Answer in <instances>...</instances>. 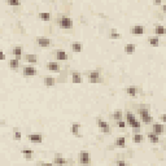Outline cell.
I'll return each mask as SVG.
<instances>
[{
    "label": "cell",
    "mask_w": 166,
    "mask_h": 166,
    "mask_svg": "<svg viewBox=\"0 0 166 166\" xmlns=\"http://www.w3.org/2000/svg\"><path fill=\"white\" fill-rule=\"evenodd\" d=\"M153 5H161V2H158V0L157 2H153Z\"/></svg>",
    "instance_id": "ab89813d"
},
{
    "label": "cell",
    "mask_w": 166,
    "mask_h": 166,
    "mask_svg": "<svg viewBox=\"0 0 166 166\" xmlns=\"http://www.w3.org/2000/svg\"><path fill=\"white\" fill-rule=\"evenodd\" d=\"M144 139V136H143L140 132H134V135H132V141L135 143V144H140Z\"/></svg>",
    "instance_id": "4316f807"
},
{
    "label": "cell",
    "mask_w": 166,
    "mask_h": 166,
    "mask_svg": "<svg viewBox=\"0 0 166 166\" xmlns=\"http://www.w3.org/2000/svg\"><path fill=\"white\" fill-rule=\"evenodd\" d=\"M21 153L24 154L26 160H32V157H34V151L32 149H22Z\"/></svg>",
    "instance_id": "83f0119b"
},
{
    "label": "cell",
    "mask_w": 166,
    "mask_h": 166,
    "mask_svg": "<svg viewBox=\"0 0 166 166\" xmlns=\"http://www.w3.org/2000/svg\"><path fill=\"white\" fill-rule=\"evenodd\" d=\"M115 166H129V164L123 161V160H119V161H117V164H115Z\"/></svg>",
    "instance_id": "d590c367"
},
{
    "label": "cell",
    "mask_w": 166,
    "mask_h": 166,
    "mask_svg": "<svg viewBox=\"0 0 166 166\" xmlns=\"http://www.w3.org/2000/svg\"><path fill=\"white\" fill-rule=\"evenodd\" d=\"M138 114H139V117H140L143 123H145V125L152 123L153 117L151 115V113H149V110L147 108H140L139 110H138Z\"/></svg>",
    "instance_id": "7a4b0ae2"
},
{
    "label": "cell",
    "mask_w": 166,
    "mask_h": 166,
    "mask_svg": "<svg viewBox=\"0 0 166 166\" xmlns=\"http://www.w3.org/2000/svg\"><path fill=\"white\" fill-rule=\"evenodd\" d=\"M117 126L119 127V129H125V127L127 126V122H125L123 119H122V121H118V122H117Z\"/></svg>",
    "instance_id": "d6a6232c"
},
{
    "label": "cell",
    "mask_w": 166,
    "mask_h": 166,
    "mask_svg": "<svg viewBox=\"0 0 166 166\" xmlns=\"http://www.w3.org/2000/svg\"><path fill=\"white\" fill-rule=\"evenodd\" d=\"M56 60L57 61H66L68 60V53L64 49H57L56 51Z\"/></svg>",
    "instance_id": "e0dca14e"
},
{
    "label": "cell",
    "mask_w": 166,
    "mask_h": 166,
    "mask_svg": "<svg viewBox=\"0 0 166 166\" xmlns=\"http://www.w3.org/2000/svg\"><path fill=\"white\" fill-rule=\"evenodd\" d=\"M79 130H81V123L79 122H73L70 126V132L73 134L74 136L78 138L79 136Z\"/></svg>",
    "instance_id": "9a60e30c"
},
{
    "label": "cell",
    "mask_w": 166,
    "mask_h": 166,
    "mask_svg": "<svg viewBox=\"0 0 166 166\" xmlns=\"http://www.w3.org/2000/svg\"><path fill=\"white\" fill-rule=\"evenodd\" d=\"M38 16H39V18H40V20L46 21V22L51 20V14H49L48 12H40L39 14H38Z\"/></svg>",
    "instance_id": "1f68e13d"
},
{
    "label": "cell",
    "mask_w": 166,
    "mask_h": 166,
    "mask_svg": "<svg viewBox=\"0 0 166 166\" xmlns=\"http://www.w3.org/2000/svg\"><path fill=\"white\" fill-rule=\"evenodd\" d=\"M161 121H162L164 123H166V113H164V114L161 115Z\"/></svg>",
    "instance_id": "74e56055"
},
{
    "label": "cell",
    "mask_w": 166,
    "mask_h": 166,
    "mask_svg": "<svg viewBox=\"0 0 166 166\" xmlns=\"http://www.w3.org/2000/svg\"><path fill=\"white\" fill-rule=\"evenodd\" d=\"M12 53H13V56L14 58H21V56L24 55V47L22 46H16L13 49H12Z\"/></svg>",
    "instance_id": "2e32d148"
},
{
    "label": "cell",
    "mask_w": 166,
    "mask_h": 166,
    "mask_svg": "<svg viewBox=\"0 0 166 166\" xmlns=\"http://www.w3.org/2000/svg\"><path fill=\"white\" fill-rule=\"evenodd\" d=\"M148 42H149V44H151L152 47H158L160 46V39H158V36H156V35L149 36Z\"/></svg>",
    "instance_id": "f1b7e54d"
},
{
    "label": "cell",
    "mask_w": 166,
    "mask_h": 166,
    "mask_svg": "<svg viewBox=\"0 0 166 166\" xmlns=\"http://www.w3.org/2000/svg\"><path fill=\"white\" fill-rule=\"evenodd\" d=\"M2 60H5V53L2 51Z\"/></svg>",
    "instance_id": "60d3db41"
},
{
    "label": "cell",
    "mask_w": 166,
    "mask_h": 166,
    "mask_svg": "<svg viewBox=\"0 0 166 166\" xmlns=\"http://www.w3.org/2000/svg\"><path fill=\"white\" fill-rule=\"evenodd\" d=\"M126 122H127V125H129L130 127H132L134 130H139L140 129V121H138L136 118H135V115H134V113L132 112H127L126 113Z\"/></svg>",
    "instance_id": "6da1fadb"
},
{
    "label": "cell",
    "mask_w": 166,
    "mask_h": 166,
    "mask_svg": "<svg viewBox=\"0 0 166 166\" xmlns=\"http://www.w3.org/2000/svg\"><path fill=\"white\" fill-rule=\"evenodd\" d=\"M87 77H88V81H90V83H99V82H100V71H99L97 69L90 70L87 73Z\"/></svg>",
    "instance_id": "5b68a950"
},
{
    "label": "cell",
    "mask_w": 166,
    "mask_h": 166,
    "mask_svg": "<svg viewBox=\"0 0 166 166\" xmlns=\"http://www.w3.org/2000/svg\"><path fill=\"white\" fill-rule=\"evenodd\" d=\"M114 147L115 148H125L126 147V138L125 136H118L114 141Z\"/></svg>",
    "instance_id": "d6986e66"
},
{
    "label": "cell",
    "mask_w": 166,
    "mask_h": 166,
    "mask_svg": "<svg viewBox=\"0 0 166 166\" xmlns=\"http://www.w3.org/2000/svg\"><path fill=\"white\" fill-rule=\"evenodd\" d=\"M162 12L166 13V4H162Z\"/></svg>",
    "instance_id": "f35d334b"
},
{
    "label": "cell",
    "mask_w": 166,
    "mask_h": 166,
    "mask_svg": "<svg viewBox=\"0 0 166 166\" xmlns=\"http://www.w3.org/2000/svg\"><path fill=\"white\" fill-rule=\"evenodd\" d=\"M78 161L83 166L90 165L91 164V156H90V153H88L87 151H81L79 154H78Z\"/></svg>",
    "instance_id": "277c9868"
},
{
    "label": "cell",
    "mask_w": 166,
    "mask_h": 166,
    "mask_svg": "<svg viewBox=\"0 0 166 166\" xmlns=\"http://www.w3.org/2000/svg\"><path fill=\"white\" fill-rule=\"evenodd\" d=\"M51 39L47 36H39V38H36V44L39 46L40 48H48L49 46H51Z\"/></svg>",
    "instance_id": "8992f818"
},
{
    "label": "cell",
    "mask_w": 166,
    "mask_h": 166,
    "mask_svg": "<svg viewBox=\"0 0 166 166\" xmlns=\"http://www.w3.org/2000/svg\"><path fill=\"white\" fill-rule=\"evenodd\" d=\"M47 70L52 71V73H56V71L60 70V65L57 62H47Z\"/></svg>",
    "instance_id": "603a6c76"
},
{
    "label": "cell",
    "mask_w": 166,
    "mask_h": 166,
    "mask_svg": "<svg viewBox=\"0 0 166 166\" xmlns=\"http://www.w3.org/2000/svg\"><path fill=\"white\" fill-rule=\"evenodd\" d=\"M22 74H24V77H35L36 69L32 65H26L25 68L22 69Z\"/></svg>",
    "instance_id": "52a82bcc"
},
{
    "label": "cell",
    "mask_w": 166,
    "mask_h": 166,
    "mask_svg": "<svg viewBox=\"0 0 166 166\" xmlns=\"http://www.w3.org/2000/svg\"><path fill=\"white\" fill-rule=\"evenodd\" d=\"M66 162H68L66 158L64 156H61V154H56L53 158V164L56 166H64V165H66Z\"/></svg>",
    "instance_id": "5bb4252c"
},
{
    "label": "cell",
    "mask_w": 166,
    "mask_h": 166,
    "mask_svg": "<svg viewBox=\"0 0 166 166\" xmlns=\"http://www.w3.org/2000/svg\"><path fill=\"white\" fill-rule=\"evenodd\" d=\"M109 38H110V39H119L121 34L118 32L117 29H112V30L109 31Z\"/></svg>",
    "instance_id": "f546056e"
},
{
    "label": "cell",
    "mask_w": 166,
    "mask_h": 166,
    "mask_svg": "<svg viewBox=\"0 0 166 166\" xmlns=\"http://www.w3.org/2000/svg\"><path fill=\"white\" fill-rule=\"evenodd\" d=\"M166 34V29L162 26V25H156V27H154V35L156 36H162Z\"/></svg>",
    "instance_id": "44dd1931"
},
{
    "label": "cell",
    "mask_w": 166,
    "mask_h": 166,
    "mask_svg": "<svg viewBox=\"0 0 166 166\" xmlns=\"http://www.w3.org/2000/svg\"><path fill=\"white\" fill-rule=\"evenodd\" d=\"M126 93L130 97H136L138 93H139V88H138L136 86H134V85H131V86H129L126 88Z\"/></svg>",
    "instance_id": "8fae6325"
},
{
    "label": "cell",
    "mask_w": 166,
    "mask_h": 166,
    "mask_svg": "<svg viewBox=\"0 0 166 166\" xmlns=\"http://www.w3.org/2000/svg\"><path fill=\"white\" fill-rule=\"evenodd\" d=\"M7 4H8V5H12V7H18V5H20V2H14V0H8Z\"/></svg>",
    "instance_id": "836d02e7"
},
{
    "label": "cell",
    "mask_w": 166,
    "mask_h": 166,
    "mask_svg": "<svg viewBox=\"0 0 166 166\" xmlns=\"http://www.w3.org/2000/svg\"><path fill=\"white\" fill-rule=\"evenodd\" d=\"M164 131H165V127L161 122H154L152 125V132H154L156 135H161L164 134Z\"/></svg>",
    "instance_id": "9c48e42d"
},
{
    "label": "cell",
    "mask_w": 166,
    "mask_h": 166,
    "mask_svg": "<svg viewBox=\"0 0 166 166\" xmlns=\"http://www.w3.org/2000/svg\"><path fill=\"white\" fill-rule=\"evenodd\" d=\"M8 66H9V69H12V70H17L20 68V60L18 58H10L9 62H8Z\"/></svg>",
    "instance_id": "ffe728a7"
},
{
    "label": "cell",
    "mask_w": 166,
    "mask_h": 166,
    "mask_svg": "<svg viewBox=\"0 0 166 166\" xmlns=\"http://www.w3.org/2000/svg\"><path fill=\"white\" fill-rule=\"evenodd\" d=\"M25 58H26V61L29 62V65H34V64H36V61H38V57H36V55H31V53L26 55V56H25Z\"/></svg>",
    "instance_id": "484cf974"
},
{
    "label": "cell",
    "mask_w": 166,
    "mask_h": 166,
    "mask_svg": "<svg viewBox=\"0 0 166 166\" xmlns=\"http://www.w3.org/2000/svg\"><path fill=\"white\" fill-rule=\"evenodd\" d=\"M27 139H29L31 143H42L43 141V135L40 132H32L27 136Z\"/></svg>",
    "instance_id": "30bf717a"
},
{
    "label": "cell",
    "mask_w": 166,
    "mask_h": 166,
    "mask_svg": "<svg viewBox=\"0 0 166 166\" xmlns=\"http://www.w3.org/2000/svg\"><path fill=\"white\" fill-rule=\"evenodd\" d=\"M97 127H99V130H100L103 134H108V132L110 131V127H109L108 122H107V121H104V119H101V118L97 119Z\"/></svg>",
    "instance_id": "ba28073f"
},
{
    "label": "cell",
    "mask_w": 166,
    "mask_h": 166,
    "mask_svg": "<svg viewBox=\"0 0 166 166\" xmlns=\"http://www.w3.org/2000/svg\"><path fill=\"white\" fill-rule=\"evenodd\" d=\"M70 79L71 82L74 83V85H79V83L82 82V77L79 74V71H77V70H73L70 73Z\"/></svg>",
    "instance_id": "7c38bea8"
},
{
    "label": "cell",
    "mask_w": 166,
    "mask_h": 166,
    "mask_svg": "<svg viewBox=\"0 0 166 166\" xmlns=\"http://www.w3.org/2000/svg\"><path fill=\"white\" fill-rule=\"evenodd\" d=\"M112 119L115 121V122H118V121H122V117H123V113H122V110H114V112L112 113Z\"/></svg>",
    "instance_id": "7402d4cb"
},
{
    "label": "cell",
    "mask_w": 166,
    "mask_h": 166,
    "mask_svg": "<svg viewBox=\"0 0 166 166\" xmlns=\"http://www.w3.org/2000/svg\"><path fill=\"white\" fill-rule=\"evenodd\" d=\"M14 140H21V138H22V135H21V132L18 131V130H16L14 131Z\"/></svg>",
    "instance_id": "e575fe53"
},
{
    "label": "cell",
    "mask_w": 166,
    "mask_h": 166,
    "mask_svg": "<svg viewBox=\"0 0 166 166\" xmlns=\"http://www.w3.org/2000/svg\"><path fill=\"white\" fill-rule=\"evenodd\" d=\"M40 166H55V164H51V162H43V164H40Z\"/></svg>",
    "instance_id": "8d00e7d4"
},
{
    "label": "cell",
    "mask_w": 166,
    "mask_h": 166,
    "mask_svg": "<svg viewBox=\"0 0 166 166\" xmlns=\"http://www.w3.org/2000/svg\"><path fill=\"white\" fill-rule=\"evenodd\" d=\"M71 49H73V52H75V53H79L81 51H82V44L79 43V42H75V43H71Z\"/></svg>",
    "instance_id": "4dcf8cb0"
},
{
    "label": "cell",
    "mask_w": 166,
    "mask_h": 166,
    "mask_svg": "<svg viewBox=\"0 0 166 166\" xmlns=\"http://www.w3.org/2000/svg\"><path fill=\"white\" fill-rule=\"evenodd\" d=\"M43 83H44V86L46 87H53L55 85H56V79H55L53 77H51V75H47V77H44Z\"/></svg>",
    "instance_id": "ac0fdd59"
},
{
    "label": "cell",
    "mask_w": 166,
    "mask_h": 166,
    "mask_svg": "<svg viewBox=\"0 0 166 166\" xmlns=\"http://www.w3.org/2000/svg\"><path fill=\"white\" fill-rule=\"evenodd\" d=\"M57 24L61 29H71V26H73V20L68 17V16H62V17H60L57 20Z\"/></svg>",
    "instance_id": "3957f363"
},
{
    "label": "cell",
    "mask_w": 166,
    "mask_h": 166,
    "mask_svg": "<svg viewBox=\"0 0 166 166\" xmlns=\"http://www.w3.org/2000/svg\"><path fill=\"white\" fill-rule=\"evenodd\" d=\"M130 32L132 35H143L144 34V27H143L141 25H135L130 29Z\"/></svg>",
    "instance_id": "4fadbf2b"
},
{
    "label": "cell",
    "mask_w": 166,
    "mask_h": 166,
    "mask_svg": "<svg viewBox=\"0 0 166 166\" xmlns=\"http://www.w3.org/2000/svg\"><path fill=\"white\" fill-rule=\"evenodd\" d=\"M147 138H148V140L152 143V144H157V143L160 141V139H158V135H156L154 132H148L147 134Z\"/></svg>",
    "instance_id": "cb8c5ba5"
},
{
    "label": "cell",
    "mask_w": 166,
    "mask_h": 166,
    "mask_svg": "<svg viewBox=\"0 0 166 166\" xmlns=\"http://www.w3.org/2000/svg\"><path fill=\"white\" fill-rule=\"evenodd\" d=\"M135 49H136V44H134V43H129L125 46V52L127 55H132L135 52Z\"/></svg>",
    "instance_id": "d4e9b609"
}]
</instances>
